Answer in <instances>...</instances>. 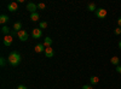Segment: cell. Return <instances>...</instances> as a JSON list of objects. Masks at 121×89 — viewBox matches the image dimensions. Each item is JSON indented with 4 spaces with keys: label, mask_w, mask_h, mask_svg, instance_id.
Returning a JSON list of instances; mask_svg holds the SVG:
<instances>
[{
    "label": "cell",
    "mask_w": 121,
    "mask_h": 89,
    "mask_svg": "<svg viewBox=\"0 0 121 89\" xmlns=\"http://www.w3.org/2000/svg\"><path fill=\"white\" fill-rule=\"evenodd\" d=\"M21 54H19L18 52H16V51H13V52H11L9 54V57H7V62H9V64L10 65H12V66H17V65H19V63H21Z\"/></svg>",
    "instance_id": "cell-1"
},
{
    "label": "cell",
    "mask_w": 121,
    "mask_h": 89,
    "mask_svg": "<svg viewBox=\"0 0 121 89\" xmlns=\"http://www.w3.org/2000/svg\"><path fill=\"white\" fill-rule=\"evenodd\" d=\"M17 36H18L19 40L23 41V42H24V41H27V40H28V37H29V35H28L27 30H23V29H22L21 31H18V33H17Z\"/></svg>",
    "instance_id": "cell-2"
},
{
    "label": "cell",
    "mask_w": 121,
    "mask_h": 89,
    "mask_svg": "<svg viewBox=\"0 0 121 89\" xmlns=\"http://www.w3.org/2000/svg\"><path fill=\"white\" fill-rule=\"evenodd\" d=\"M12 40H13L12 35H6V36H4V39H3V43H4V46L10 47V46L12 45Z\"/></svg>",
    "instance_id": "cell-3"
},
{
    "label": "cell",
    "mask_w": 121,
    "mask_h": 89,
    "mask_svg": "<svg viewBox=\"0 0 121 89\" xmlns=\"http://www.w3.org/2000/svg\"><path fill=\"white\" fill-rule=\"evenodd\" d=\"M41 35H43V30L40 28H34L33 30H32V36L34 39H40V37H41Z\"/></svg>",
    "instance_id": "cell-4"
},
{
    "label": "cell",
    "mask_w": 121,
    "mask_h": 89,
    "mask_svg": "<svg viewBox=\"0 0 121 89\" xmlns=\"http://www.w3.org/2000/svg\"><path fill=\"white\" fill-rule=\"evenodd\" d=\"M107 10L105 8H97V11H96V16L98 17V18H105L107 17Z\"/></svg>",
    "instance_id": "cell-5"
},
{
    "label": "cell",
    "mask_w": 121,
    "mask_h": 89,
    "mask_svg": "<svg viewBox=\"0 0 121 89\" xmlns=\"http://www.w3.org/2000/svg\"><path fill=\"white\" fill-rule=\"evenodd\" d=\"M7 10H9L10 12H16L17 10H18V4H17L16 1L10 3V4L7 5Z\"/></svg>",
    "instance_id": "cell-6"
},
{
    "label": "cell",
    "mask_w": 121,
    "mask_h": 89,
    "mask_svg": "<svg viewBox=\"0 0 121 89\" xmlns=\"http://www.w3.org/2000/svg\"><path fill=\"white\" fill-rule=\"evenodd\" d=\"M46 58H52L55 55V51H53V48L52 47H46L45 48V51H44Z\"/></svg>",
    "instance_id": "cell-7"
},
{
    "label": "cell",
    "mask_w": 121,
    "mask_h": 89,
    "mask_svg": "<svg viewBox=\"0 0 121 89\" xmlns=\"http://www.w3.org/2000/svg\"><path fill=\"white\" fill-rule=\"evenodd\" d=\"M27 10H28L29 12L34 13V12H36V10H38V5L34 4V3H28L27 4Z\"/></svg>",
    "instance_id": "cell-8"
},
{
    "label": "cell",
    "mask_w": 121,
    "mask_h": 89,
    "mask_svg": "<svg viewBox=\"0 0 121 89\" xmlns=\"http://www.w3.org/2000/svg\"><path fill=\"white\" fill-rule=\"evenodd\" d=\"M34 51H35L36 53H41V52H44V51H45V46H44V43H38V45L35 46V48H34Z\"/></svg>",
    "instance_id": "cell-9"
},
{
    "label": "cell",
    "mask_w": 121,
    "mask_h": 89,
    "mask_svg": "<svg viewBox=\"0 0 121 89\" xmlns=\"http://www.w3.org/2000/svg\"><path fill=\"white\" fill-rule=\"evenodd\" d=\"M52 39L51 37H48V36H46L45 39H44V46H45V48L46 47H51L52 46Z\"/></svg>",
    "instance_id": "cell-10"
},
{
    "label": "cell",
    "mask_w": 121,
    "mask_h": 89,
    "mask_svg": "<svg viewBox=\"0 0 121 89\" xmlns=\"http://www.w3.org/2000/svg\"><path fill=\"white\" fill-rule=\"evenodd\" d=\"M39 18H40V15H39L38 12L30 13V21H33V22H38V21H39Z\"/></svg>",
    "instance_id": "cell-11"
},
{
    "label": "cell",
    "mask_w": 121,
    "mask_h": 89,
    "mask_svg": "<svg viewBox=\"0 0 121 89\" xmlns=\"http://www.w3.org/2000/svg\"><path fill=\"white\" fill-rule=\"evenodd\" d=\"M13 29H15L16 33L21 31V30H22V23H21V22H16V23L13 24Z\"/></svg>",
    "instance_id": "cell-12"
},
{
    "label": "cell",
    "mask_w": 121,
    "mask_h": 89,
    "mask_svg": "<svg viewBox=\"0 0 121 89\" xmlns=\"http://www.w3.org/2000/svg\"><path fill=\"white\" fill-rule=\"evenodd\" d=\"M99 82V78L97 77V76H92L90 78V83H91V85H95V84H97Z\"/></svg>",
    "instance_id": "cell-13"
},
{
    "label": "cell",
    "mask_w": 121,
    "mask_h": 89,
    "mask_svg": "<svg viewBox=\"0 0 121 89\" xmlns=\"http://www.w3.org/2000/svg\"><path fill=\"white\" fill-rule=\"evenodd\" d=\"M87 10H88L90 12H93V11H97V7H96V5L93 3H90L87 5Z\"/></svg>",
    "instance_id": "cell-14"
},
{
    "label": "cell",
    "mask_w": 121,
    "mask_h": 89,
    "mask_svg": "<svg viewBox=\"0 0 121 89\" xmlns=\"http://www.w3.org/2000/svg\"><path fill=\"white\" fill-rule=\"evenodd\" d=\"M9 17L6 16V15H1V16H0V23H1V24H5V23H7L9 22Z\"/></svg>",
    "instance_id": "cell-15"
},
{
    "label": "cell",
    "mask_w": 121,
    "mask_h": 89,
    "mask_svg": "<svg viewBox=\"0 0 121 89\" xmlns=\"http://www.w3.org/2000/svg\"><path fill=\"white\" fill-rule=\"evenodd\" d=\"M110 63H112L113 65H119V63H120V59L117 58V57H113L112 59H110Z\"/></svg>",
    "instance_id": "cell-16"
},
{
    "label": "cell",
    "mask_w": 121,
    "mask_h": 89,
    "mask_svg": "<svg viewBox=\"0 0 121 89\" xmlns=\"http://www.w3.org/2000/svg\"><path fill=\"white\" fill-rule=\"evenodd\" d=\"M1 31H3V34L6 36V35H9V34H10V28H9V27H6V25H4V27L1 28Z\"/></svg>",
    "instance_id": "cell-17"
},
{
    "label": "cell",
    "mask_w": 121,
    "mask_h": 89,
    "mask_svg": "<svg viewBox=\"0 0 121 89\" xmlns=\"http://www.w3.org/2000/svg\"><path fill=\"white\" fill-rule=\"evenodd\" d=\"M47 28V22H40V29H46Z\"/></svg>",
    "instance_id": "cell-18"
},
{
    "label": "cell",
    "mask_w": 121,
    "mask_h": 89,
    "mask_svg": "<svg viewBox=\"0 0 121 89\" xmlns=\"http://www.w3.org/2000/svg\"><path fill=\"white\" fill-rule=\"evenodd\" d=\"M45 7H46V5L43 4V3H39V4H38V10H44Z\"/></svg>",
    "instance_id": "cell-19"
},
{
    "label": "cell",
    "mask_w": 121,
    "mask_h": 89,
    "mask_svg": "<svg viewBox=\"0 0 121 89\" xmlns=\"http://www.w3.org/2000/svg\"><path fill=\"white\" fill-rule=\"evenodd\" d=\"M81 89H93V85H91V84H85V85H82Z\"/></svg>",
    "instance_id": "cell-20"
},
{
    "label": "cell",
    "mask_w": 121,
    "mask_h": 89,
    "mask_svg": "<svg viewBox=\"0 0 121 89\" xmlns=\"http://www.w3.org/2000/svg\"><path fill=\"white\" fill-rule=\"evenodd\" d=\"M5 64H6V60H5V58H0V65H1L3 67L5 66Z\"/></svg>",
    "instance_id": "cell-21"
},
{
    "label": "cell",
    "mask_w": 121,
    "mask_h": 89,
    "mask_svg": "<svg viewBox=\"0 0 121 89\" xmlns=\"http://www.w3.org/2000/svg\"><path fill=\"white\" fill-rule=\"evenodd\" d=\"M114 33H115V35H120V34H121V28H119V27H117V28L115 29V30H114Z\"/></svg>",
    "instance_id": "cell-22"
},
{
    "label": "cell",
    "mask_w": 121,
    "mask_h": 89,
    "mask_svg": "<svg viewBox=\"0 0 121 89\" xmlns=\"http://www.w3.org/2000/svg\"><path fill=\"white\" fill-rule=\"evenodd\" d=\"M116 72L121 74V65H117V66H116Z\"/></svg>",
    "instance_id": "cell-23"
},
{
    "label": "cell",
    "mask_w": 121,
    "mask_h": 89,
    "mask_svg": "<svg viewBox=\"0 0 121 89\" xmlns=\"http://www.w3.org/2000/svg\"><path fill=\"white\" fill-rule=\"evenodd\" d=\"M16 89H27V87H26V85H23V84H21V85H18Z\"/></svg>",
    "instance_id": "cell-24"
},
{
    "label": "cell",
    "mask_w": 121,
    "mask_h": 89,
    "mask_svg": "<svg viewBox=\"0 0 121 89\" xmlns=\"http://www.w3.org/2000/svg\"><path fill=\"white\" fill-rule=\"evenodd\" d=\"M117 25H119V28H121V17L117 18Z\"/></svg>",
    "instance_id": "cell-25"
},
{
    "label": "cell",
    "mask_w": 121,
    "mask_h": 89,
    "mask_svg": "<svg viewBox=\"0 0 121 89\" xmlns=\"http://www.w3.org/2000/svg\"><path fill=\"white\" fill-rule=\"evenodd\" d=\"M119 48H120V49H121V41H120V42H119Z\"/></svg>",
    "instance_id": "cell-26"
}]
</instances>
